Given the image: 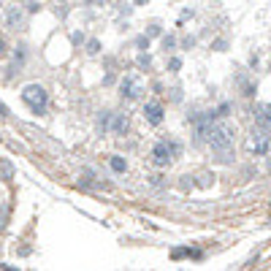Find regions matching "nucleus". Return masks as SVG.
Listing matches in <instances>:
<instances>
[{
	"mask_svg": "<svg viewBox=\"0 0 271 271\" xmlns=\"http://www.w3.org/2000/svg\"><path fill=\"white\" fill-rule=\"evenodd\" d=\"M233 136H236V131H233V125H228V122H212L206 131V141L212 149L217 152H228L233 146Z\"/></svg>",
	"mask_w": 271,
	"mask_h": 271,
	"instance_id": "f257e3e1",
	"label": "nucleus"
},
{
	"mask_svg": "<svg viewBox=\"0 0 271 271\" xmlns=\"http://www.w3.org/2000/svg\"><path fill=\"white\" fill-rule=\"evenodd\" d=\"M22 101L27 103L35 114H44L46 106H49V95H46V90L41 87V84H27V87L22 90Z\"/></svg>",
	"mask_w": 271,
	"mask_h": 271,
	"instance_id": "f03ea898",
	"label": "nucleus"
},
{
	"mask_svg": "<svg viewBox=\"0 0 271 271\" xmlns=\"http://www.w3.org/2000/svg\"><path fill=\"white\" fill-rule=\"evenodd\" d=\"M176 152H179V144H174V141H157L155 149H152V163H155L157 168H165V165H171V160L176 157Z\"/></svg>",
	"mask_w": 271,
	"mask_h": 271,
	"instance_id": "7ed1b4c3",
	"label": "nucleus"
},
{
	"mask_svg": "<svg viewBox=\"0 0 271 271\" xmlns=\"http://www.w3.org/2000/svg\"><path fill=\"white\" fill-rule=\"evenodd\" d=\"M269 131L266 128H261L258 125V131H252V138H250V149L252 152H258V155H266L269 152Z\"/></svg>",
	"mask_w": 271,
	"mask_h": 271,
	"instance_id": "20e7f679",
	"label": "nucleus"
},
{
	"mask_svg": "<svg viewBox=\"0 0 271 271\" xmlns=\"http://www.w3.org/2000/svg\"><path fill=\"white\" fill-rule=\"evenodd\" d=\"M120 92H122V98H128V101H136V98H141L144 87H141V82L136 76H125L122 84H120Z\"/></svg>",
	"mask_w": 271,
	"mask_h": 271,
	"instance_id": "39448f33",
	"label": "nucleus"
},
{
	"mask_svg": "<svg viewBox=\"0 0 271 271\" xmlns=\"http://www.w3.org/2000/svg\"><path fill=\"white\" fill-rule=\"evenodd\" d=\"M252 117H255V125L271 131V103H255L252 109Z\"/></svg>",
	"mask_w": 271,
	"mask_h": 271,
	"instance_id": "423d86ee",
	"label": "nucleus"
},
{
	"mask_svg": "<svg viewBox=\"0 0 271 271\" xmlns=\"http://www.w3.org/2000/svg\"><path fill=\"white\" fill-rule=\"evenodd\" d=\"M144 117H146V122H152V125H160V122H163V106H160V103H146L144 106Z\"/></svg>",
	"mask_w": 271,
	"mask_h": 271,
	"instance_id": "0eeeda50",
	"label": "nucleus"
},
{
	"mask_svg": "<svg viewBox=\"0 0 271 271\" xmlns=\"http://www.w3.org/2000/svg\"><path fill=\"white\" fill-rule=\"evenodd\" d=\"M128 125H131V120H128V114H114L112 117V131L114 136H125L128 133Z\"/></svg>",
	"mask_w": 271,
	"mask_h": 271,
	"instance_id": "6e6552de",
	"label": "nucleus"
},
{
	"mask_svg": "<svg viewBox=\"0 0 271 271\" xmlns=\"http://www.w3.org/2000/svg\"><path fill=\"white\" fill-rule=\"evenodd\" d=\"M5 22H8V27H22L24 24V11L19 5H11L8 14H5Z\"/></svg>",
	"mask_w": 271,
	"mask_h": 271,
	"instance_id": "1a4fd4ad",
	"label": "nucleus"
},
{
	"mask_svg": "<svg viewBox=\"0 0 271 271\" xmlns=\"http://www.w3.org/2000/svg\"><path fill=\"white\" fill-rule=\"evenodd\" d=\"M14 174H16L14 163L5 160V157H0V182H11V179H14Z\"/></svg>",
	"mask_w": 271,
	"mask_h": 271,
	"instance_id": "9d476101",
	"label": "nucleus"
},
{
	"mask_svg": "<svg viewBox=\"0 0 271 271\" xmlns=\"http://www.w3.org/2000/svg\"><path fill=\"white\" fill-rule=\"evenodd\" d=\"M112 112H101V117H98V128H101V131L103 133H106V131H112Z\"/></svg>",
	"mask_w": 271,
	"mask_h": 271,
	"instance_id": "9b49d317",
	"label": "nucleus"
},
{
	"mask_svg": "<svg viewBox=\"0 0 271 271\" xmlns=\"http://www.w3.org/2000/svg\"><path fill=\"white\" fill-rule=\"evenodd\" d=\"M109 165H112V171H117V174H125V168H128V163H125V160H122L120 155H112Z\"/></svg>",
	"mask_w": 271,
	"mask_h": 271,
	"instance_id": "f8f14e48",
	"label": "nucleus"
},
{
	"mask_svg": "<svg viewBox=\"0 0 271 271\" xmlns=\"http://www.w3.org/2000/svg\"><path fill=\"white\" fill-rule=\"evenodd\" d=\"M87 52H90V54H98V52H101V44H98V41L92 38L90 44H87Z\"/></svg>",
	"mask_w": 271,
	"mask_h": 271,
	"instance_id": "ddd939ff",
	"label": "nucleus"
},
{
	"mask_svg": "<svg viewBox=\"0 0 271 271\" xmlns=\"http://www.w3.org/2000/svg\"><path fill=\"white\" fill-rule=\"evenodd\" d=\"M5 217H8V206H3V209H0V228L5 225Z\"/></svg>",
	"mask_w": 271,
	"mask_h": 271,
	"instance_id": "4468645a",
	"label": "nucleus"
},
{
	"mask_svg": "<svg viewBox=\"0 0 271 271\" xmlns=\"http://www.w3.org/2000/svg\"><path fill=\"white\" fill-rule=\"evenodd\" d=\"M179 68H182V60L174 57V60H171V71H179Z\"/></svg>",
	"mask_w": 271,
	"mask_h": 271,
	"instance_id": "2eb2a0df",
	"label": "nucleus"
},
{
	"mask_svg": "<svg viewBox=\"0 0 271 271\" xmlns=\"http://www.w3.org/2000/svg\"><path fill=\"white\" fill-rule=\"evenodd\" d=\"M163 44H165V49H171V46H174V44H176V41H174V38H171V35H165V38H163Z\"/></svg>",
	"mask_w": 271,
	"mask_h": 271,
	"instance_id": "dca6fc26",
	"label": "nucleus"
},
{
	"mask_svg": "<svg viewBox=\"0 0 271 271\" xmlns=\"http://www.w3.org/2000/svg\"><path fill=\"white\" fill-rule=\"evenodd\" d=\"M0 54H5V41L0 38Z\"/></svg>",
	"mask_w": 271,
	"mask_h": 271,
	"instance_id": "f3484780",
	"label": "nucleus"
},
{
	"mask_svg": "<svg viewBox=\"0 0 271 271\" xmlns=\"http://www.w3.org/2000/svg\"><path fill=\"white\" fill-rule=\"evenodd\" d=\"M136 3H138V5H144V3H146V0H136Z\"/></svg>",
	"mask_w": 271,
	"mask_h": 271,
	"instance_id": "a211bd4d",
	"label": "nucleus"
},
{
	"mask_svg": "<svg viewBox=\"0 0 271 271\" xmlns=\"http://www.w3.org/2000/svg\"><path fill=\"white\" fill-rule=\"evenodd\" d=\"M269 168H271V160H269Z\"/></svg>",
	"mask_w": 271,
	"mask_h": 271,
	"instance_id": "6ab92c4d",
	"label": "nucleus"
}]
</instances>
